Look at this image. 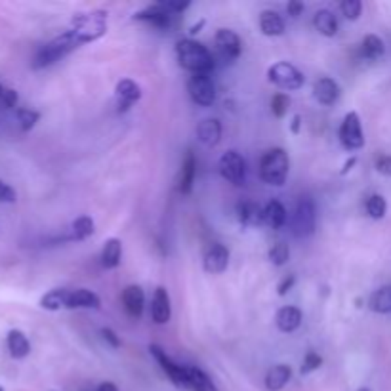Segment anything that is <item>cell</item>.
Listing matches in <instances>:
<instances>
[{
    "label": "cell",
    "mask_w": 391,
    "mask_h": 391,
    "mask_svg": "<svg viewBox=\"0 0 391 391\" xmlns=\"http://www.w3.org/2000/svg\"><path fill=\"white\" fill-rule=\"evenodd\" d=\"M357 391H370V390H368V388H359Z\"/></svg>",
    "instance_id": "cell-51"
},
{
    "label": "cell",
    "mask_w": 391,
    "mask_h": 391,
    "mask_svg": "<svg viewBox=\"0 0 391 391\" xmlns=\"http://www.w3.org/2000/svg\"><path fill=\"white\" fill-rule=\"evenodd\" d=\"M288 107H290V98H288V94H285V92H279V94H275L271 98V113L275 114L277 119L285 117Z\"/></svg>",
    "instance_id": "cell-37"
},
{
    "label": "cell",
    "mask_w": 391,
    "mask_h": 391,
    "mask_svg": "<svg viewBox=\"0 0 391 391\" xmlns=\"http://www.w3.org/2000/svg\"><path fill=\"white\" fill-rule=\"evenodd\" d=\"M269 261L273 263V265H285L286 261L290 260V246L286 245V243H275V245L269 248Z\"/></svg>",
    "instance_id": "cell-36"
},
{
    "label": "cell",
    "mask_w": 391,
    "mask_h": 391,
    "mask_svg": "<svg viewBox=\"0 0 391 391\" xmlns=\"http://www.w3.org/2000/svg\"><path fill=\"white\" fill-rule=\"evenodd\" d=\"M81 44L98 41L99 37L107 33V12L94 10L88 14H77L73 17V29H71Z\"/></svg>",
    "instance_id": "cell-4"
},
{
    "label": "cell",
    "mask_w": 391,
    "mask_h": 391,
    "mask_svg": "<svg viewBox=\"0 0 391 391\" xmlns=\"http://www.w3.org/2000/svg\"><path fill=\"white\" fill-rule=\"evenodd\" d=\"M268 79L271 84H275L281 90H300L305 82V77L300 69H296L292 63L279 61L268 69Z\"/></svg>",
    "instance_id": "cell-5"
},
{
    "label": "cell",
    "mask_w": 391,
    "mask_h": 391,
    "mask_svg": "<svg viewBox=\"0 0 391 391\" xmlns=\"http://www.w3.org/2000/svg\"><path fill=\"white\" fill-rule=\"evenodd\" d=\"M188 378H189V388L191 391H220L216 388V383L210 380V376L203 372L201 368L197 367H188Z\"/></svg>",
    "instance_id": "cell-29"
},
{
    "label": "cell",
    "mask_w": 391,
    "mask_h": 391,
    "mask_svg": "<svg viewBox=\"0 0 391 391\" xmlns=\"http://www.w3.org/2000/svg\"><path fill=\"white\" fill-rule=\"evenodd\" d=\"M99 296L86 288L69 290L67 296V310H99Z\"/></svg>",
    "instance_id": "cell-18"
},
{
    "label": "cell",
    "mask_w": 391,
    "mask_h": 391,
    "mask_svg": "<svg viewBox=\"0 0 391 391\" xmlns=\"http://www.w3.org/2000/svg\"><path fill=\"white\" fill-rule=\"evenodd\" d=\"M123 303L126 313L132 319H139L143 315V308H146V294L141 290V286L130 285L123 290Z\"/></svg>",
    "instance_id": "cell-17"
},
{
    "label": "cell",
    "mask_w": 391,
    "mask_h": 391,
    "mask_svg": "<svg viewBox=\"0 0 391 391\" xmlns=\"http://www.w3.org/2000/svg\"><path fill=\"white\" fill-rule=\"evenodd\" d=\"M221 178L228 179L233 186H245L246 181V161L237 151H228L218 161Z\"/></svg>",
    "instance_id": "cell-8"
},
{
    "label": "cell",
    "mask_w": 391,
    "mask_h": 391,
    "mask_svg": "<svg viewBox=\"0 0 391 391\" xmlns=\"http://www.w3.org/2000/svg\"><path fill=\"white\" fill-rule=\"evenodd\" d=\"M203 27H204V19H201L199 23L193 25V27L189 29V34H197V33H199V31H201V29H203Z\"/></svg>",
    "instance_id": "cell-50"
},
{
    "label": "cell",
    "mask_w": 391,
    "mask_h": 391,
    "mask_svg": "<svg viewBox=\"0 0 391 391\" xmlns=\"http://www.w3.org/2000/svg\"><path fill=\"white\" fill-rule=\"evenodd\" d=\"M6 343H8L10 355L14 359H25L31 353V343L27 340V336L17 328L10 330L8 336H6Z\"/></svg>",
    "instance_id": "cell-28"
},
{
    "label": "cell",
    "mask_w": 391,
    "mask_h": 391,
    "mask_svg": "<svg viewBox=\"0 0 391 391\" xmlns=\"http://www.w3.org/2000/svg\"><path fill=\"white\" fill-rule=\"evenodd\" d=\"M288 220V214L283 203L279 201H269L263 206V223H268L271 229H281Z\"/></svg>",
    "instance_id": "cell-26"
},
{
    "label": "cell",
    "mask_w": 391,
    "mask_h": 391,
    "mask_svg": "<svg viewBox=\"0 0 391 391\" xmlns=\"http://www.w3.org/2000/svg\"><path fill=\"white\" fill-rule=\"evenodd\" d=\"M294 285H296V275H286L277 285V294L279 296H286V294L292 290Z\"/></svg>",
    "instance_id": "cell-42"
},
{
    "label": "cell",
    "mask_w": 391,
    "mask_h": 391,
    "mask_svg": "<svg viewBox=\"0 0 391 391\" xmlns=\"http://www.w3.org/2000/svg\"><path fill=\"white\" fill-rule=\"evenodd\" d=\"M300 128H302V114H294L290 130H292V134H300Z\"/></svg>",
    "instance_id": "cell-47"
},
{
    "label": "cell",
    "mask_w": 391,
    "mask_h": 391,
    "mask_svg": "<svg viewBox=\"0 0 391 391\" xmlns=\"http://www.w3.org/2000/svg\"><path fill=\"white\" fill-rule=\"evenodd\" d=\"M355 164H357V157H351L350 161H348V163L343 164V168H342V176H343V174H348V172H350L351 168H353V166H355Z\"/></svg>",
    "instance_id": "cell-49"
},
{
    "label": "cell",
    "mask_w": 391,
    "mask_h": 391,
    "mask_svg": "<svg viewBox=\"0 0 391 391\" xmlns=\"http://www.w3.org/2000/svg\"><path fill=\"white\" fill-rule=\"evenodd\" d=\"M229 265V250L220 243H214L206 248L203 258V268L210 275H220Z\"/></svg>",
    "instance_id": "cell-11"
},
{
    "label": "cell",
    "mask_w": 391,
    "mask_h": 391,
    "mask_svg": "<svg viewBox=\"0 0 391 391\" xmlns=\"http://www.w3.org/2000/svg\"><path fill=\"white\" fill-rule=\"evenodd\" d=\"M388 212V203L382 195H370L367 199V214L372 218V220H382L383 216Z\"/></svg>",
    "instance_id": "cell-34"
},
{
    "label": "cell",
    "mask_w": 391,
    "mask_h": 391,
    "mask_svg": "<svg viewBox=\"0 0 391 391\" xmlns=\"http://www.w3.org/2000/svg\"><path fill=\"white\" fill-rule=\"evenodd\" d=\"M166 8L170 10L172 14H181L183 10H188L191 6V2L189 0H183V2H176V0H168V2H163Z\"/></svg>",
    "instance_id": "cell-43"
},
{
    "label": "cell",
    "mask_w": 391,
    "mask_h": 391,
    "mask_svg": "<svg viewBox=\"0 0 391 391\" xmlns=\"http://www.w3.org/2000/svg\"><path fill=\"white\" fill-rule=\"evenodd\" d=\"M323 367V357L315 353V351H308L305 353V357H303V363H302V374H310L313 370H317V368Z\"/></svg>",
    "instance_id": "cell-39"
},
{
    "label": "cell",
    "mask_w": 391,
    "mask_h": 391,
    "mask_svg": "<svg viewBox=\"0 0 391 391\" xmlns=\"http://www.w3.org/2000/svg\"><path fill=\"white\" fill-rule=\"evenodd\" d=\"M121 258H123V243H121V239L111 237L109 241H106L103 250H101V265L106 269L119 268Z\"/></svg>",
    "instance_id": "cell-25"
},
{
    "label": "cell",
    "mask_w": 391,
    "mask_h": 391,
    "mask_svg": "<svg viewBox=\"0 0 391 391\" xmlns=\"http://www.w3.org/2000/svg\"><path fill=\"white\" fill-rule=\"evenodd\" d=\"M0 203H16V191L0 179Z\"/></svg>",
    "instance_id": "cell-41"
},
{
    "label": "cell",
    "mask_w": 391,
    "mask_h": 391,
    "mask_svg": "<svg viewBox=\"0 0 391 391\" xmlns=\"http://www.w3.org/2000/svg\"><path fill=\"white\" fill-rule=\"evenodd\" d=\"M71 231H73V239L84 241V239H88L90 235H94L96 225H94V220H92L90 216H81V218H77V220L73 221Z\"/></svg>",
    "instance_id": "cell-33"
},
{
    "label": "cell",
    "mask_w": 391,
    "mask_h": 391,
    "mask_svg": "<svg viewBox=\"0 0 391 391\" xmlns=\"http://www.w3.org/2000/svg\"><path fill=\"white\" fill-rule=\"evenodd\" d=\"M302 319H303L302 310H298L296 305H285V308H281V310L277 311V315H275V325H277V328L281 332L290 334V332H294V330L300 328Z\"/></svg>",
    "instance_id": "cell-19"
},
{
    "label": "cell",
    "mask_w": 391,
    "mask_h": 391,
    "mask_svg": "<svg viewBox=\"0 0 391 391\" xmlns=\"http://www.w3.org/2000/svg\"><path fill=\"white\" fill-rule=\"evenodd\" d=\"M178 63L191 74H210L214 71V57L208 48L193 39H183L176 44Z\"/></svg>",
    "instance_id": "cell-1"
},
{
    "label": "cell",
    "mask_w": 391,
    "mask_h": 391,
    "mask_svg": "<svg viewBox=\"0 0 391 391\" xmlns=\"http://www.w3.org/2000/svg\"><path fill=\"white\" fill-rule=\"evenodd\" d=\"M101 336H103V340L109 342L111 348H121V338L114 334L111 328H101Z\"/></svg>",
    "instance_id": "cell-46"
},
{
    "label": "cell",
    "mask_w": 391,
    "mask_h": 391,
    "mask_svg": "<svg viewBox=\"0 0 391 391\" xmlns=\"http://www.w3.org/2000/svg\"><path fill=\"white\" fill-rule=\"evenodd\" d=\"M368 305H370V310L374 311V313H391V285L378 288L370 296Z\"/></svg>",
    "instance_id": "cell-32"
},
{
    "label": "cell",
    "mask_w": 391,
    "mask_h": 391,
    "mask_svg": "<svg viewBox=\"0 0 391 391\" xmlns=\"http://www.w3.org/2000/svg\"><path fill=\"white\" fill-rule=\"evenodd\" d=\"M197 176V159L193 151L186 153V159L181 163V170L178 176V191L181 195H189L193 191V183H195Z\"/></svg>",
    "instance_id": "cell-20"
},
{
    "label": "cell",
    "mask_w": 391,
    "mask_h": 391,
    "mask_svg": "<svg viewBox=\"0 0 391 391\" xmlns=\"http://www.w3.org/2000/svg\"><path fill=\"white\" fill-rule=\"evenodd\" d=\"M303 10H305V6H303V2H300V0H292V2L286 4V12H288V16L294 17V19L302 16Z\"/></svg>",
    "instance_id": "cell-45"
},
{
    "label": "cell",
    "mask_w": 391,
    "mask_h": 391,
    "mask_svg": "<svg viewBox=\"0 0 391 391\" xmlns=\"http://www.w3.org/2000/svg\"><path fill=\"white\" fill-rule=\"evenodd\" d=\"M79 46H82V44L73 31L59 34V37H56L54 41H50L48 44H44L37 52V56L33 59V69H44V67L54 66L56 61H59L61 57H66L67 54H71Z\"/></svg>",
    "instance_id": "cell-2"
},
{
    "label": "cell",
    "mask_w": 391,
    "mask_h": 391,
    "mask_svg": "<svg viewBox=\"0 0 391 391\" xmlns=\"http://www.w3.org/2000/svg\"><path fill=\"white\" fill-rule=\"evenodd\" d=\"M338 138H340L343 149H348V151H357L361 147H365V134H363L361 119L355 111H350L343 117Z\"/></svg>",
    "instance_id": "cell-6"
},
{
    "label": "cell",
    "mask_w": 391,
    "mask_h": 391,
    "mask_svg": "<svg viewBox=\"0 0 391 391\" xmlns=\"http://www.w3.org/2000/svg\"><path fill=\"white\" fill-rule=\"evenodd\" d=\"M237 218L246 228H258L263 223V206L252 201L237 204Z\"/></svg>",
    "instance_id": "cell-21"
},
{
    "label": "cell",
    "mask_w": 391,
    "mask_h": 391,
    "mask_svg": "<svg viewBox=\"0 0 391 391\" xmlns=\"http://www.w3.org/2000/svg\"><path fill=\"white\" fill-rule=\"evenodd\" d=\"M96 391H119V388H117L113 382H103V383H99L98 390Z\"/></svg>",
    "instance_id": "cell-48"
},
{
    "label": "cell",
    "mask_w": 391,
    "mask_h": 391,
    "mask_svg": "<svg viewBox=\"0 0 391 391\" xmlns=\"http://www.w3.org/2000/svg\"><path fill=\"white\" fill-rule=\"evenodd\" d=\"M216 46L220 50V54L225 59L229 61H233L237 57L241 56V52H243V42L239 39V34L235 31H231V29H220L218 33H216Z\"/></svg>",
    "instance_id": "cell-14"
},
{
    "label": "cell",
    "mask_w": 391,
    "mask_h": 391,
    "mask_svg": "<svg viewBox=\"0 0 391 391\" xmlns=\"http://www.w3.org/2000/svg\"><path fill=\"white\" fill-rule=\"evenodd\" d=\"M17 121H19L21 130L29 132L33 130L37 123L41 121V113L34 109H29V107H23V109H17Z\"/></svg>",
    "instance_id": "cell-35"
},
{
    "label": "cell",
    "mask_w": 391,
    "mask_h": 391,
    "mask_svg": "<svg viewBox=\"0 0 391 391\" xmlns=\"http://www.w3.org/2000/svg\"><path fill=\"white\" fill-rule=\"evenodd\" d=\"M114 96H117V111L124 113L141 99V88L138 82H134L132 79H124L117 84Z\"/></svg>",
    "instance_id": "cell-12"
},
{
    "label": "cell",
    "mask_w": 391,
    "mask_h": 391,
    "mask_svg": "<svg viewBox=\"0 0 391 391\" xmlns=\"http://www.w3.org/2000/svg\"><path fill=\"white\" fill-rule=\"evenodd\" d=\"M288 168H290V159L285 149H281V147L269 149L260 161V178L268 186L281 188V186H285L286 178H288Z\"/></svg>",
    "instance_id": "cell-3"
},
{
    "label": "cell",
    "mask_w": 391,
    "mask_h": 391,
    "mask_svg": "<svg viewBox=\"0 0 391 391\" xmlns=\"http://www.w3.org/2000/svg\"><path fill=\"white\" fill-rule=\"evenodd\" d=\"M67 296H69V290H66V288L50 290L41 298V308L46 311L67 310Z\"/></svg>",
    "instance_id": "cell-31"
},
{
    "label": "cell",
    "mask_w": 391,
    "mask_h": 391,
    "mask_svg": "<svg viewBox=\"0 0 391 391\" xmlns=\"http://www.w3.org/2000/svg\"><path fill=\"white\" fill-rule=\"evenodd\" d=\"M172 16H174V14H172L170 10L166 8L163 2H159L155 6H149V8L134 14V19H136V21H146V23H151L153 27H157V29L166 31V29H170Z\"/></svg>",
    "instance_id": "cell-13"
},
{
    "label": "cell",
    "mask_w": 391,
    "mask_h": 391,
    "mask_svg": "<svg viewBox=\"0 0 391 391\" xmlns=\"http://www.w3.org/2000/svg\"><path fill=\"white\" fill-rule=\"evenodd\" d=\"M0 101H2V106L6 107V109H14V107L17 106V101H19V96H17L16 90L4 88V92H2V98H0Z\"/></svg>",
    "instance_id": "cell-40"
},
{
    "label": "cell",
    "mask_w": 391,
    "mask_h": 391,
    "mask_svg": "<svg viewBox=\"0 0 391 391\" xmlns=\"http://www.w3.org/2000/svg\"><path fill=\"white\" fill-rule=\"evenodd\" d=\"M172 317V303L170 294L164 286H159L153 294L151 300V319L155 321L157 325H166Z\"/></svg>",
    "instance_id": "cell-15"
},
{
    "label": "cell",
    "mask_w": 391,
    "mask_h": 391,
    "mask_svg": "<svg viewBox=\"0 0 391 391\" xmlns=\"http://www.w3.org/2000/svg\"><path fill=\"white\" fill-rule=\"evenodd\" d=\"M188 92L197 106L208 107L216 101V84L210 74H191L188 81Z\"/></svg>",
    "instance_id": "cell-10"
},
{
    "label": "cell",
    "mask_w": 391,
    "mask_h": 391,
    "mask_svg": "<svg viewBox=\"0 0 391 391\" xmlns=\"http://www.w3.org/2000/svg\"><path fill=\"white\" fill-rule=\"evenodd\" d=\"M260 31L265 37H281L285 33V19L273 10H263L260 14Z\"/></svg>",
    "instance_id": "cell-23"
},
{
    "label": "cell",
    "mask_w": 391,
    "mask_h": 391,
    "mask_svg": "<svg viewBox=\"0 0 391 391\" xmlns=\"http://www.w3.org/2000/svg\"><path fill=\"white\" fill-rule=\"evenodd\" d=\"M292 378V368L288 365H275L265 374V388L268 391H281Z\"/></svg>",
    "instance_id": "cell-24"
},
{
    "label": "cell",
    "mask_w": 391,
    "mask_h": 391,
    "mask_svg": "<svg viewBox=\"0 0 391 391\" xmlns=\"http://www.w3.org/2000/svg\"><path fill=\"white\" fill-rule=\"evenodd\" d=\"M199 141L206 147H216L221 139V123L218 119H204L197 126Z\"/></svg>",
    "instance_id": "cell-22"
},
{
    "label": "cell",
    "mask_w": 391,
    "mask_h": 391,
    "mask_svg": "<svg viewBox=\"0 0 391 391\" xmlns=\"http://www.w3.org/2000/svg\"><path fill=\"white\" fill-rule=\"evenodd\" d=\"M317 225V210H315V203L311 199H302L298 206H296V214H294V235L296 237H310L313 235Z\"/></svg>",
    "instance_id": "cell-9"
},
{
    "label": "cell",
    "mask_w": 391,
    "mask_h": 391,
    "mask_svg": "<svg viewBox=\"0 0 391 391\" xmlns=\"http://www.w3.org/2000/svg\"><path fill=\"white\" fill-rule=\"evenodd\" d=\"M0 391H4V390H2V388H0Z\"/></svg>",
    "instance_id": "cell-53"
},
{
    "label": "cell",
    "mask_w": 391,
    "mask_h": 391,
    "mask_svg": "<svg viewBox=\"0 0 391 391\" xmlns=\"http://www.w3.org/2000/svg\"><path fill=\"white\" fill-rule=\"evenodd\" d=\"M361 54L368 61H376L385 54V44L378 34H367L363 39V44H361Z\"/></svg>",
    "instance_id": "cell-30"
},
{
    "label": "cell",
    "mask_w": 391,
    "mask_h": 391,
    "mask_svg": "<svg viewBox=\"0 0 391 391\" xmlns=\"http://www.w3.org/2000/svg\"><path fill=\"white\" fill-rule=\"evenodd\" d=\"M2 92H4V88H2V84H0V98H2Z\"/></svg>",
    "instance_id": "cell-52"
},
{
    "label": "cell",
    "mask_w": 391,
    "mask_h": 391,
    "mask_svg": "<svg viewBox=\"0 0 391 391\" xmlns=\"http://www.w3.org/2000/svg\"><path fill=\"white\" fill-rule=\"evenodd\" d=\"M313 96L321 106H334L342 96V90L338 86V82L328 77H323L313 84Z\"/></svg>",
    "instance_id": "cell-16"
},
{
    "label": "cell",
    "mask_w": 391,
    "mask_h": 391,
    "mask_svg": "<svg viewBox=\"0 0 391 391\" xmlns=\"http://www.w3.org/2000/svg\"><path fill=\"white\" fill-rule=\"evenodd\" d=\"M313 25H315V29H317L319 33L323 34V37H328V39H332L338 34V19L336 16L330 12V10H319L315 12V16H313Z\"/></svg>",
    "instance_id": "cell-27"
},
{
    "label": "cell",
    "mask_w": 391,
    "mask_h": 391,
    "mask_svg": "<svg viewBox=\"0 0 391 391\" xmlns=\"http://www.w3.org/2000/svg\"><path fill=\"white\" fill-rule=\"evenodd\" d=\"M340 10H342L345 19L357 21L359 17H361V12H363V2L361 0H343L342 4H340Z\"/></svg>",
    "instance_id": "cell-38"
},
{
    "label": "cell",
    "mask_w": 391,
    "mask_h": 391,
    "mask_svg": "<svg viewBox=\"0 0 391 391\" xmlns=\"http://www.w3.org/2000/svg\"><path fill=\"white\" fill-rule=\"evenodd\" d=\"M376 170L380 172L382 176H391V157L383 155L376 161Z\"/></svg>",
    "instance_id": "cell-44"
},
{
    "label": "cell",
    "mask_w": 391,
    "mask_h": 391,
    "mask_svg": "<svg viewBox=\"0 0 391 391\" xmlns=\"http://www.w3.org/2000/svg\"><path fill=\"white\" fill-rule=\"evenodd\" d=\"M149 351H151V355L155 357L157 363L161 365V368L164 370V374L170 378L172 383H174L176 388L188 390L189 388L188 367H181L178 363H174V361L166 355V351H164L161 345H157V343H151V345H149Z\"/></svg>",
    "instance_id": "cell-7"
}]
</instances>
